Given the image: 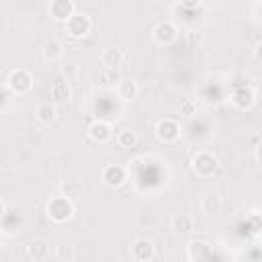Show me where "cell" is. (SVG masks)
<instances>
[{"label":"cell","instance_id":"obj_1","mask_svg":"<svg viewBox=\"0 0 262 262\" xmlns=\"http://www.w3.org/2000/svg\"><path fill=\"white\" fill-rule=\"evenodd\" d=\"M45 211H47V217H49L53 223H66V221H70L72 215H74V201L68 199V196H63V194L53 196V199L47 201Z\"/></svg>","mask_w":262,"mask_h":262},{"label":"cell","instance_id":"obj_2","mask_svg":"<svg viewBox=\"0 0 262 262\" xmlns=\"http://www.w3.org/2000/svg\"><path fill=\"white\" fill-rule=\"evenodd\" d=\"M190 168H192V172H194L199 178H211V176L219 170V160H217V156L211 154V151H199V154L192 156Z\"/></svg>","mask_w":262,"mask_h":262},{"label":"cell","instance_id":"obj_3","mask_svg":"<svg viewBox=\"0 0 262 262\" xmlns=\"http://www.w3.org/2000/svg\"><path fill=\"white\" fill-rule=\"evenodd\" d=\"M6 86L14 92V96L27 94V92L31 90V86H33V76H31L27 70L16 68V70H12V72L8 74V78H6Z\"/></svg>","mask_w":262,"mask_h":262},{"label":"cell","instance_id":"obj_4","mask_svg":"<svg viewBox=\"0 0 262 262\" xmlns=\"http://www.w3.org/2000/svg\"><path fill=\"white\" fill-rule=\"evenodd\" d=\"M49 14L53 20L66 25L76 14V4L72 0H51L49 2Z\"/></svg>","mask_w":262,"mask_h":262},{"label":"cell","instance_id":"obj_5","mask_svg":"<svg viewBox=\"0 0 262 262\" xmlns=\"http://www.w3.org/2000/svg\"><path fill=\"white\" fill-rule=\"evenodd\" d=\"M66 33L72 37V39H82V37H86L88 33H90V27H92V23H90V18L86 16V14H74L66 25Z\"/></svg>","mask_w":262,"mask_h":262},{"label":"cell","instance_id":"obj_6","mask_svg":"<svg viewBox=\"0 0 262 262\" xmlns=\"http://www.w3.org/2000/svg\"><path fill=\"white\" fill-rule=\"evenodd\" d=\"M151 39L158 43V45H172L176 39H178V29L170 23V20H162L154 27L151 31Z\"/></svg>","mask_w":262,"mask_h":262},{"label":"cell","instance_id":"obj_7","mask_svg":"<svg viewBox=\"0 0 262 262\" xmlns=\"http://www.w3.org/2000/svg\"><path fill=\"white\" fill-rule=\"evenodd\" d=\"M102 182L108 186V188H119L127 182V170L119 164H108L102 168V174H100Z\"/></svg>","mask_w":262,"mask_h":262},{"label":"cell","instance_id":"obj_8","mask_svg":"<svg viewBox=\"0 0 262 262\" xmlns=\"http://www.w3.org/2000/svg\"><path fill=\"white\" fill-rule=\"evenodd\" d=\"M156 137L162 143H174L180 137V125L174 119H162L156 125Z\"/></svg>","mask_w":262,"mask_h":262},{"label":"cell","instance_id":"obj_9","mask_svg":"<svg viewBox=\"0 0 262 262\" xmlns=\"http://www.w3.org/2000/svg\"><path fill=\"white\" fill-rule=\"evenodd\" d=\"M231 102L233 106H237L239 111H248L254 106L256 102V92L250 88V86H239L231 92Z\"/></svg>","mask_w":262,"mask_h":262},{"label":"cell","instance_id":"obj_10","mask_svg":"<svg viewBox=\"0 0 262 262\" xmlns=\"http://www.w3.org/2000/svg\"><path fill=\"white\" fill-rule=\"evenodd\" d=\"M88 135H90V139L96 141V143H108L111 137H113V127H111L106 121L96 119V121H92V123L88 125Z\"/></svg>","mask_w":262,"mask_h":262},{"label":"cell","instance_id":"obj_11","mask_svg":"<svg viewBox=\"0 0 262 262\" xmlns=\"http://www.w3.org/2000/svg\"><path fill=\"white\" fill-rule=\"evenodd\" d=\"M131 256L135 260H139V262H149L156 256V248H154L151 239H145V237L137 239L133 244V248H131Z\"/></svg>","mask_w":262,"mask_h":262},{"label":"cell","instance_id":"obj_12","mask_svg":"<svg viewBox=\"0 0 262 262\" xmlns=\"http://www.w3.org/2000/svg\"><path fill=\"white\" fill-rule=\"evenodd\" d=\"M100 61H102L104 68H108V70H117V68L123 66L125 55H123V51H121L119 47H106V49L100 53Z\"/></svg>","mask_w":262,"mask_h":262},{"label":"cell","instance_id":"obj_13","mask_svg":"<svg viewBox=\"0 0 262 262\" xmlns=\"http://www.w3.org/2000/svg\"><path fill=\"white\" fill-rule=\"evenodd\" d=\"M186 256H188V260H205V258H211V246L205 239H192L186 246Z\"/></svg>","mask_w":262,"mask_h":262},{"label":"cell","instance_id":"obj_14","mask_svg":"<svg viewBox=\"0 0 262 262\" xmlns=\"http://www.w3.org/2000/svg\"><path fill=\"white\" fill-rule=\"evenodd\" d=\"M172 229L178 233V235H188L192 229H194V221L190 215L186 213H176L172 217Z\"/></svg>","mask_w":262,"mask_h":262},{"label":"cell","instance_id":"obj_15","mask_svg":"<svg viewBox=\"0 0 262 262\" xmlns=\"http://www.w3.org/2000/svg\"><path fill=\"white\" fill-rule=\"evenodd\" d=\"M137 94H139V88H137V84H135L133 80L125 78V80H121V82L117 84V96H119L121 100L129 102V100H133V98H137Z\"/></svg>","mask_w":262,"mask_h":262},{"label":"cell","instance_id":"obj_16","mask_svg":"<svg viewBox=\"0 0 262 262\" xmlns=\"http://www.w3.org/2000/svg\"><path fill=\"white\" fill-rule=\"evenodd\" d=\"M27 256H29L33 262H43V260H47V256H49V246H47L45 242H41V239H35V242H31V244L27 246Z\"/></svg>","mask_w":262,"mask_h":262},{"label":"cell","instance_id":"obj_17","mask_svg":"<svg viewBox=\"0 0 262 262\" xmlns=\"http://www.w3.org/2000/svg\"><path fill=\"white\" fill-rule=\"evenodd\" d=\"M35 117H37L39 123L49 125V123L55 121V117H57V108H55V104H51V102H41V104L35 108Z\"/></svg>","mask_w":262,"mask_h":262},{"label":"cell","instance_id":"obj_18","mask_svg":"<svg viewBox=\"0 0 262 262\" xmlns=\"http://www.w3.org/2000/svg\"><path fill=\"white\" fill-rule=\"evenodd\" d=\"M61 194L72 199V201H78L82 194H84V184L80 180H63L61 182Z\"/></svg>","mask_w":262,"mask_h":262},{"label":"cell","instance_id":"obj_19","mask_svg":"<svg viewBox=\"0 0 262 262\" xmlns=\"http://www.w3.org/2000/svg\"><path fill=\"white\" fill-rule=\"evenodd\" d=\"M221 207H223V203H221V199L217 194H207V196L201 199V211L205 215H219Z\"/></svg>","mask_w":262,"mask_h":262},{"label":"cell","instance_id":"obj_20","mask_svg":"<svg viewBox=\"0 0 262 262\" xmlns=\"http://www.w3.org/2000/svg\"><path fill=\"white\" fill-rule=\"evenodd\" d=\"M61 55H63V45L59 41L51 39V41H47L43 45V57H45V61H57V59H61Z\"/></svg>","mask_w":262,"mask_h":262},{"label":"cell","instance_id":"obj_21","mask_svg":"<svg viewBox=\"0 0 262 262\" xmlns=\"http://www.w3.org/2000/svg\"><path fill=\"white\" fill-rule=\"evenodd\" d=\"M49 94H51V98H55V100H68V98L72 96V88H70V84H68L66 80H55V82L49 86Z\"/></svg>","mask_w":262,"mask_h":262},{"label":"cell","instance_id":"obj_22","mask_svg":"<svg viewBox=\"0 0 262 262\" xmlns=\"http://www.w3.org/2000/svg\"><path fill=\"white\" fill-rule=\"evenodd\" d=\"M117 143H119V147H133L137 143V133L131 129H123L117 135Z\"/></svg>","mask_w":262,"mask_h":262},{"label":"cell","instance_id":"obj_23","mask_svg":"<svg viewBox=\"0 0 262 262\" xmlns=\"http://www.w3.org/2000/svg\"><path fill=\"white\" fill-rule=\"evenodd\" d=\"M180 113H182V115H186V117L196 115V102H194V100H190V98H186V100L180 104Z\"/></svg>","mask_w":262,"mask_h":262},{"label":"cell","instance_id":"obj_24","mask_svg":"<svg viewBox=\"0 0 262 262\" xmlns=\"http://www.w3.org/2000/svg\"><path fill=\"white\" fill-rule=\"evenodd\" d=\"M55 254H57L59 260H63V258L66 260H74V256H76V252H74L72 246H57V252Z\"/></svg>","mask_w":262,"mask_h":262},{"label":"cell","instance_id":"obj_25","mask_svg":"<svg viewBox=\"0 0 262 262\" xmlns=\"http://www.w3.org/2000/svg\"><path fill=\"white\" fill-rule=\"evenodd\" d=\"M178 4L184 10H194L196 6H201V0H178Z\"/></svg>","mask_w":262,"mask_h":262},{"label":"cell","instance_id":"obj_26","mask_svg":"<svg viewBox=\"0 0 262 262\" xmlns=\"http://www.w3.org/2000/svg\"><path fill=\"white\" fill-rule=\"evenodd\" d=\"M254 57L262 63V43H258V45H256V49H254Z\"/></svg>","mask_w":262,"mask_h":262},{"label":"cell","instance_id":"obj_27","mask_svg":"<svg viewBox=\"0 0 262 262\" xmlns=\"http://www.w3.org/2000/svg\"><path fill=\"white\" fill-rule=\"evenodd\" d=\"M256 160H258V164H262V141L256 145Z\"/></svg>","mask_w":262,"mask_h":262}]
</instances>
